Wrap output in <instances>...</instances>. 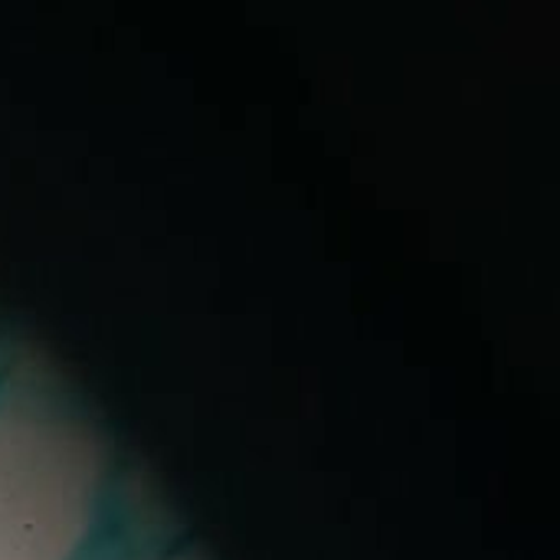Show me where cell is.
Returning <instances> with one entry per match:
<instances>
[{
    "label": "cell",
    "instance_id": "2",
    "mask_svg": "<svg viewBox=\"0 0 560 560\" xmlns=\"http://www.w3.org/2000/svg\"><path fill=\"white\" fill-rule=\"evenodd\" d=\"M79 560H197L184 541H174L167 528H151L144 522L115 518L112 499L98 518L95 535L89 538Z\"/></svg>",
    "mask_w": 560,
    "mask_h": 560
},
{
    "label": "cell",
    "instance_id": "1",
    "mask_svg": "<svg viewBox=\"0 0 560 560\" xmlns=\"http://www.w3.org/2000/svg\"><path fill=\"white\" fill-rule=\"evenodd\" d=\"M105 502L92 466L0 463V560H79Z\"/></svg>",
    "mask_w": 560,
    "mask_h": 560
}]
</instances>
